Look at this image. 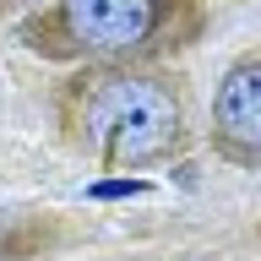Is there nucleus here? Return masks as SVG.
Here are the masks:
<instances>
[{
	"mask_svg": "<svg viewBox=\"0 0 261 261\" xmlns=\"http://www.w3.org/2000/svg\"><path fill=\"white\" fill-rule=\"evenodd\" d=\"M60 120L65 136L109 169L158 163L185 142L179 87L158 71H125V65L87 71L60 93Z\"/></svg>",
	"mask_w": 261,
	"mask_h": 261,
	"instance_id": "nucleus-1",
	"label": "nucleus"
},
{
	"mask_svg": "<svg viewBox=\"0 0 261 261\" xmlns=\"http://www.w3.org/2000/svg\"><path fill=\"white\" fill-rule=\"evenodd\" d=\"M201 33L196 0H55L22 22V44L49 60H130Z\"/></svg>",
	"mask_w": 261,
	"mask_h": 261,
	"instance_id": "nucleus-2",
	"label": "nucleus"
},
{
	"mask_svg": "<svg viewBox=\"0 0 261 261\" xmlns=\"http://www.w3.org/2000/svg\"><path fill=\"white\" fill-rule=\"evenodd\" d=\"M212 147L223 152L234 169H256L261 163V55H240L218 82L212 98Z\"/></svg>",
	"mask_w": 261,
	"mask_h": 261,
	"instance_id": "nucleus-3",
	"label": "nucleus"
},
{
	"mask_svg": "<svg viewBox=\"0 0 261 261\" xmlns=\"http://www.w3.org/2000/svg\"><path fill=\"white\" fill-rule=\"evenodd\" d=\"M152 185L147 179H103V185H93L87 196H98V201H120V196H147Z\"/></svg>",
	"mask_w": 261,
	"mask_h": 261,
	"instance_id": "nucleus-4",
	"label": "nucleus"
},
{
	"mask_svg": "<svg viewBox=\"0 0 261 261\" xmlns=\"http://www.w3.org/2000/svg\"><path fill=\"white\" fill-rule=\"evenodd\" d=\"M0 6H6V0H0Z\"/></svg>",
	"mask_w": 261,
	"mask_h": 261,
	"instance_id": "nucleus-5",
	"label": "nucleus"
}]
</instances>
